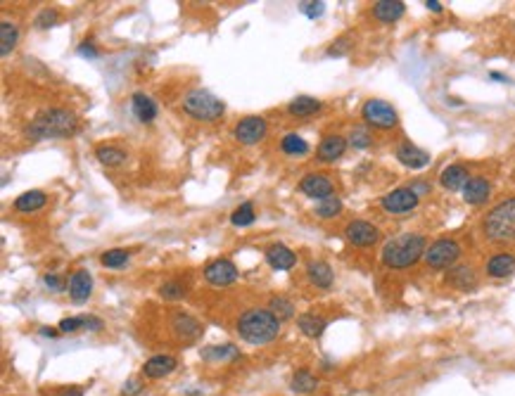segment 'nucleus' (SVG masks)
Instances as JSON below:
<instances>
[{"label": "nucleus", "mask_w": 515, "mask_h": 396, "mask_svg": "<svg viewBox=\"0 0 515 396\" xmlns=\"http://www.w3.org/2000/svg\"><path fill=\"white\" fill-rule=\"evenodd\" d=\"M84 330H93V332L103 330V320L96 316H84Z\"/></svg>", "instance_id": "obj_44"}, {"label": "nucleus", "mask_w": 515, "mask_h": 396, "mask_svg": "<svg viewBox=\"0 0 515 396\" xmlns=\"http://www.w3.org/2000/svg\"><path fill=\"white\" fill-rule=\"evenodd\" d=\"M397 159L406 169H423L430 164V154L425 150L416 147L413 143H404V145L397 147Z\"/></svg>", "instance_id": "obj_16"}, {"label": "nucleus", "mask_w": 515, "mask_h": 396, "mask_svg": "<svg viewBox=\"0 0 515 396\" xmlns=\"http://www.w3.org/2000/svg\"><path fill=\"white\" fill-rule=\"evenodd\" d=\"M79 330H84V316L65 318L60 323V332H79Z\"/></svg>", "instance_id": "obj_42"}, {"label": "nucleus", "mask_w": 515, "mask_h": 396, "mask_svg": "<svg viewBox=\"0 0 515 396\" xmlns=\"http://www.w3.org/2000/svg\"><path fill=\"white\" fill-rule=\"evenodd\" d=\"M280 318L268 309H249L237 318V335L249 344H268L278 337Z\"/></svg>", "instance_id": "obj_2"}, {"label": "nucleus", "mask_w": 515, "mask_h": 396, "mask_svg": "<svg viewBox=\"0 0 515 396\" xmlns=\"http://www.w3.org/2000/svg\"><path fill=\"white\" fill-rule=\"evenodd\" d=\"M297 325H299V330L304 332L306 337H311V339H316V337H321L323 335V330H325V320L321 316H316V313H301V316L297 318Z\"/></svg>", "instance_id": "obj_26"}, {"label": "nucleus", "mask_w": 515, "mask_h": 396, "mask_svg": "<svg viewBox=\"0 0 515 396\" xmlns=\"http://www.w3.org/2000/svg\"><path fill=\"white\" fill-rule=\"evenodd\" d=\"M340 211H342V199L335 197V194H330V197H325L316 204V216L321 218H335Z\"/></svg>", "instance_id": "obj_33"}, {"label": "nucleus", "mask_w": 515, "mask_h": 396, "mask_svg": "<svg viewBox=\"0 0 515 396\" xmlns=\"http://www.w3.org/2000/svg\"><path fill=\"white\" fill-rule=\"evenodd\" d=\"M138 392H141V382L138 380H129L124 385V394H138Z\"/></svg>", "instance_id": "obj_46"}, {"label": "nucleus", "mask_w": 515, "mask_h": 396, "mask_svg": "<svg viewBox=\"0 0 515 396\" xmlns=\"http://www.w3.org/2000/svg\"><path fill=\"white\" fill-rule=\"evenodd\" d=\"M159 294L164 299H183L185 297V287L181 285L178 280H169V282H164V285L159 287Z\"/></svg>", "instance_id": "obj_37"}, {"label": "nucleus", "mask_w": 515, "mask_h": 396, "mask_svg": "<svg viewBox=\"0 0 515 396\" xmlns=\"http://www.w3.org/2000/svg\"><path fill=\"white\" fill-rule=\"evenodd\" d=\"M204 280L214 287L233 285L237 280V268L230 259H214L204 266Z\"/></svg>", "instance_id": "obj_8"}, {"label": "nucleus", "mask_w": 515, "mask_h": 396, "mask_svg": "<svg viewBox=\"0 0 515 396\" xmlns=\"http://www.w3.org/2000/svg\"><path fill=\"white\" fill-rule=\"evenodd\" d=\"M266 261H268V266L275 268V271H290L294 263H297V254H294L290 247L278 242L266 249Z\"/></svg>", "instance_id": "obj_15"}, {"label": "nucleus", "mask_w": 515, "mask_h": 396, "mask_svg": "<svg viewBox=\"0 0 515 396\" xmlns=\"http://www.w3.org/2000/svg\"><path fill=\"white\" fill-rule=\"evenodd\" d=\"M17 39H20V31L12 22H3L0 24V55H10L12 48L17 46Z\"/></svg>", "instance_id": "obj_29"}, {"label": "nucleus", "mask_w": 515, "mask_h": 396, "mask_svg": "<svg viewBox=\"0 0 515 396\" xmlns=\"http://www.w3.org/2000/svg\"><path fill=\"white\" fill-rule=\"evenodd\" d=\"M363 119H366V124L375 126V128H394L399 124L397 110L385 103V100H368L363 105Z\"/></svg>", "instance_id": "obj_7"}, {"label": "nucleus", "mask_w": 515, "mask_h": 396, "mask_svg": "<svg viewBox=\"0 0 515 396\" xmlns=\"http://www.w3.org/2000/svg\"><path fill=\"white\" fill-rule=\"evenodd\" d=\"M425 256V237L416 232H404L399 237H392L382 247V263L387 268H408Z\"/></svg>", "instance_id": "obj_3"}, {"label": "nucleus", "mask_w": 515, "mask_h": 396, "mask_svg": "<svg viewBox=\"0 0 515 396\" xmlns=\"http://www.w3.org/2000/svg\"><path fill=\"white\" fill-rule=\"evenodd\" d=\"M449 282L458 290H470V287H475V273L473 268L468 266H461V268H454L449 275Z\"/></svg>", "instance_id": "obj_32"}, {"label": "nucleus", "mask_w": 515, "mask_h": 396, "mask_svg": "<svg viewBox=\"0 0 515 396\" xmlns=\"http://www.w3.org/2000/svg\"><path fill=\"white\" fill-rule=\"evenodd\" d=\"M299 190L306 194V197H311V199H325V197H330V194H335V187H332V180L328 178V176H323V173H309V176H304L301 178V183H299Z\"/></svg>", "instance_id": "obj_12"}, {"label": "nucleus", "mask_w": 515, "mask_h": 396, "mask_svg": "<svg viewBox=\"0 0 515 396\" xmlns=\"http://www.w3.org/2000/svg\"><path fill=\"white\" fill-rule=\"evenodd\" d=\"M79 128V119L74 112L62 107H48L36 114V119L27 126V136L31 140H53V138H69Z\"/></svg>", "instance_id": "obj_1"}, {"label": "nucleus", "mask_w": 515, "mask_h": 396, "mask_svg": "<svg viewBox=\"0 0 515 396\" xmlns=\"http://www.w3.org/2000/svg\"><path fill=\"white\" fill-rule=\"evenodd\" d=\"M254 218H256V213H254L252 202L240 204L233 213H230V223L233 225H249V223H254Z\"/></svg>", "instance_id": "obj_35"}, {"label": "nucleus", "mask_w": 515, "mask_h": 396, "mask_svg": "<svg viewBox=\"0 0 515 396\" xmlns=\"http://www.w3.org/2000/svg\"><path fill=\"white\" fill-rule=\"evenodd\" d=\"M487 273L492 278H508L515 273V256L513 254H494L487 261Z\"/></svg>", "instance_id": "obj_22"}, {"label": "nucleus", "mask_w": 515, "mask_h": 396, "mask_svg": "<svg viewBox=\"0 0 515 396\" xmlns=\"http://www.w3.org/2000/svg\"><path fill=\"white\" fill-rule=\"evenodd\" d=\"M131 110H133L138 121H143V124H150L157 117L155 100L145 95V93H133V98H131Z\"/></svg>", "instance_id": "obj_20"}, {"label": "nucleus", "mask_w": 515, "mask_h": 396, "mask_svg": "<svg viewBox=\"0 0 515 396\" xmlns=\"http://www.w3.org/2000/svg\"><path fill=\"white\" fill-rule=\"evenodd\" d=\"M58 396H84V392L79 387H69V389H62Z\"/></svg>", "instance_id": "obj_47"}, {"label": "nucleus", "mask_w": 515, "mask_h": 396, "mask_svg": "<svg viewBox=\"0 0 515 396\" xmlns=\"http://www.w3.org/2000/svg\"><path fill=\"white\" fill-rule=\"evenodd\" d=\"M468 180H470V173H468V169L463 164H449L442 173H439V183H442V187H447V190H451V192L463 190Z\"/></svg>", "instance_id": "obj_17"}, {"label": "nucleus", "mask_w": 515, "mask_h": 396, "mask_svg": "<svg viewBox=\"0 0 515 396\" xmlns=\"http://www.w3.org/2000/svg\"><path fill=\"white\" fill-rule=\"evenodd\" d=\"M299 12L306 15L309 20H316L325 12V3H299Z\"/></svg>", "instance_id": "obj_40"}, {"label": "nucleus", "mask_w": 515, "mask_h": 396, "mask_svg": "<svg viewBox=\"0 0 515 396\" xmlns=\"http://www.w3.org/2000/svg\"><path fill=\"white\" fill-rule=\"evenodd\" d=\"M370 140H373V138H370V133L366 128H361V126H356L354 131H351V136H349V145L351 147H356V150H366V147H370Z\"/></svg>", "instance_id": "obj_38"}, {"label": "nucleus", "mask_w": 515, "mask_h": 396, "mask_svg": "<svg viewBox=\"0 0 515 396\" xmlns=\"http://www.w3.org/2000/svg\"><path fill=\"white\" fill-rule=\"evenodd\" d=\"M425 261L430 268H451L454 263L461 259V244L456 240H437L425 249Z\"/></svg>", "instance_id": "obj_6"}, {"label": "nucleus", "mask_w": 515, "mask_h": 396, "mask_svg": "<svg viewBox=\"0 0 515 396\" xmlns=\"http://www.w3.org/2000/svg\"><path fill=\"white\" fill-rule=\"evenodd\" d=\"M237 349L233 344H223V347H209L204 351V358H216V361H223V358H235Z\"/></svg>", "instance_id": "obj_39"}, {"label": "nucleus", "mask_w": 515, "mask_h": 396, "mask_svg": "<svg viewBox=\"0 0 515 396\" xmlns=\"http://www.w3.org/2000/svg\"><path fill=\"white\" fill-rule=\"evenodd\" d=\"M321 107H323L321 100L309 98V95H299L287 105V110H290V114H294V117H311V114H316V112H321Z\"/></svg>", "instance_id": "obj_24"}, {"label": "nucleus", "mask_w": 515, "mask_h": 396, "mask_svg": "<svg viewBox=\"0 0 515 396\" xmlns=\"http://www.w3.org/2000/svg\"><path fill=\"white\" fill-rule=\"evenodd\" d=\"M41 335H43V337H55V335H58V330H53V328H43V330H41Z\"/></svg>", "instance_id": "obj_50"}, {"label": "nucleus", "mask_w": 515, "mask_h": 396, "mask_svg": "<svg viewBox=\"0 0 515 396\" xmlns=\"http://www.w3.org/2000/svg\"><path fill=\"white\" fill-rule=\"evenodd\" d=\"M91 292H93V278L88 271H77L69 278V297L77 301V304L88 301Z\"/></svg>", "instance_id": "obj_18"}, {"label": "nucleus", "mask_w": 515, "mask_h": 396, "mask_svg": "<svg viewBox=\"0 0 515 396\" xmlns=\"http://www.w3.org/2000/svg\"><path fill=\"white\" fill-rule=\"evenodd\" d=\"M96 157L100 159V164H105V166H119V164H124V159H126V152L119 147H112V145H103L96 150Z\"/></svg>", "instance_id": "obj_31"}, {"label": "nucleus", "mask_w": 515, "mask_h": 396, "mask_svg": "<svg viewBox=\"0 0 515 396\" xmlns=\"http://www.w3.org/2000/svg\"><path fill=\"white\" fill-rule=\"evenodd\" d=\"M404 12H406V5L401 3V0H378V3L373 5V15L385 24L397 22Z\"/></svg>", "instance_id": "obj_21"}, {"label": "nucleus", "mask_w": 515, "mask_h": 396, "mask_svg": "<svg viewBox=\"0 0 515 396\" xmlns=\"http://www.w3.org/2000/svg\"><path fill=\"white\" fill-rule=\"evenodd\" d=\"M46 192H41V190H29V192H24L20 194V197L15 199V209L17 211H24V213H29V211H36V209H41L43 204H46Z\"/></svg>", "instance_id": "obj_27"}, {"label": "nucleus", "mask_w": 515, "mask_h": 396, "mask_svg": "<svg viewBox=\"0 0 515 396\" xmlns=\"http://www.w3.org/2000/svg\"><path fill=\"white\" fill-rule=\"evenodd\" d=\"M306 275H309V280L316 287H321V290H328L332 285V268L325 261H311L309 266H306Z\"/></svg>", "instance_id": "obj_23"}, {"label": "nucleus", "mask_w": 515, "mask_h": 396, "mask_svg": "<svg viewBox=\"0 0 515 396\" xmlns=\"http://www.w3.org/2000/svg\"><path fill=\"white\" fill-rule=\"evenodd\" d=\"M425 8L432 10V12H442V3H437V0H428V3H425Z\"/></svg>", "instance_id": "obj_48"}, {"label": "nucleus", "mask_w": 515, "mask_h": 396, "mask_svg": "<svg viewBox=\"0 0 515 396\" xmlns=\"http://www.w3.org/2000/svg\"><path fill=\"white\" fill-rule=\"evenodd\" d=\"M58 10H43L41 12V15L39 17H36V27H39V29H48V27H53V24L55 22H58Z\"/></svg>", "instance_id": "obj_41"}, {"label": "nucleus", "mask_w": 515, "mask_h": 396, "mask_svg": "<svg viewBox=\"0 0 515 396\" xmlns=\"http://www.w3.org/2000/svg\"><path fill=\"white\" fill-rule=\"evenodd\" d=\"M489 194H492V185H489L487 178H482V176H470V180L463 187V199H466L468 204H485L489 199Z\"/></svg>", "instance_id": "obj_13"}, {"label": "nucleus", "mask_w": 515, "mask_h": 396, "mask_svg": "<svg viewBox=\"0 0 515 396\" xmlns=\"http://www.w3.org/2000/svg\"><path fill=\"white\" fill-rule=\"evenodd\" d=\"M43 282L50 287L53 292H65V280L60 278V275H55V273H48L46 278H43Z\"/></svg>", "instance_id": "obj_43"}, {"label": "nucleus", "mask_w": 515, "mask_h": 396, "mask_svg": "<svg viewBox=\"0 0 515 396\" xmlns=\"http://www.w3.org/2000/svg\"><path fill=\"white\" fill-rule=\"evenodd\" d=\"M280 150L285 154H290V157H301V154L309 152V143H306L304 138L297 136V133H287L280 140Z\"/></svg>", "instance_id": "obj_28"}, {"label": "nucleus", "mask_w": 515, "mask_h": 396, "mask_svg": "<svg viewBox=\"0 0 515 396\" xmlns=\"http://www.w3.org/2000/svg\"><path fill=\"white\" fill-rule=\"evenodd\" d=\"M235 140H240L242 145H256L266 136V119L263 117H245L237 121L233 131Z\"/></svg>", "instance_id": "obj_9"}, {"label": "nucleus", "mask_w": 515, "mask_h": 396, "mask_svg": "<svg viewBox=\"0 0 515 396\" xmlns=\"http://www.w3.org/2000/svg\"><path fill=\"white\" fill-rule=\"evenodd\" d=\"M344 235L354 247H373L380 240V230L368 221H351L344 228Z\"/></svg>", "instance_id": "obj_11"}, {"label": "nucleus", "mask_w": 515, "mask_h": 396, "mask_svg": "<svg viewBox=\"0 0 515 396\" xmlns=\"http://www.w3.org/2000/svg\"><path fill=\"white\" fill-rule=\"evenodd\" d=\"M100 263L105 268H122L129 263V251L126 249H107L103 256H100Z\"/></svg>", "instance_id": "obj_34"}, {"label": "nucleus", "mask_w": 515, "mask_h": 396, "mask_svg": "<svg viewBox=\"0 0 515 396\" xmlns=\"http://www.w3.org/2000/svg\"><path fill=\"white\" fill-rule=\"evenodd\" d=\"M344 150H347V138L342 136H328L321 140V145H318V159L325 161V164H330V161L340 159L344 154Z\"/></svg>", "instance_id": "obj_19"}, {"label": "nucleus", "mask_w": 515, "mask_h": 396, "mask_svg": "<svg viewBox=\"0 0 515 396\" xmlns=\"http://www.w3.org/2000/svg\"><path fill=\"white\" fill-rule=\"evenodd\" d=\"M183 112L193 119H200V121H216V119L223 117L226 105L214 93L204 91V88H195L183 98Z\"/></svg>", "instance_id": "obj_5"}, {"label": "nucleus", "mask_w": 515, "mask_h": 396, "mask_svg": "<svg viewBox=\"0 0 515 396\" xmlns=\"http://www.w3.org/2000/svg\"><path fill=\"white\" fill-rule=\"evenodd\" d=\"M174 330L178 332L183 339H195L200 332H202V325H200L193 316H188V313H176V316H174Z\"/></svg>", "instance_id": "obj_25"}, {"label": "nucleus", "mask_w": 515, "mask_h": 396, "mask_svg": "<svg viewBox=\"0 0 515 396\" xmlns=\"http://www.w3.org/2000/svg\"><path fill=\"white\" fill-rule=\"evenodd\" d=\"M290 387H292V392H297V394H309L318 387V380L309 373V370H297V373L292 375Z\"/></svg>", "instance_id": "obj_30"}, {"label": "nucleus", "mask_w": 515, "mask_h": 396, "mask_svg": "<svg viewBox=\"0 0 515 396\" xmlns=\"http://www.w3.org/2000/svg\"><path fill=\"white\" fill-rule=\"evenodd\" d=\"M482 230L492 242H515V197L496 204L482 221Z\"/></svg>", "instance_id": "obj_4"}, {"label": "nucleus", "mask_w": 515, "mask_h": 396, "mask_svg": "<svg viewBox=\"0 0 515 396\" xmlns=\"http://www.w3.org/2000/svg\"><path fill=\"white\" fill-rule=\"evenodd\" d=\"M176 366H178V361H176L174 356L169 354H159V356H152L145 361V366H143V375L150 377V380H159V377H167L171 375Z\"/></svg>", "instance_id": "obj_14"}, {"label": "nucleus", "mask_w": 515, "mask_h": 396, "mask_svg": "<svg viewBox=\"0 0 515 396\" xmlns=\"http://www.w3.org/2000/svg\"><path fill=\"white\" fill-rule=\"evenodd\" d=\"M418 199L420 197L411 190V187H397V190L387 192L380 204H382V209L389 213H406V211L416 209Z\"/></svg>", "instance_id": "obj_10"}, {"label": "nucleus", "mask_w": 515, "mask_h": 396, "mask_svg": "<svg viewBox=\"0 0 515 396\" xmlns=\"http://www.w3.org/2000/svg\"><path fill=\"white\" fill-rule=\"evenodd\" d=\"M411 190L416 192L418 197H420V194H423V192H428V190H430V185H425V183H418V185H413Z\"/></svg>", "instance_id": "obj_49"}, {"label": "nucleus", "mask_w": 515, "mask_h": 396, "mask_svg": "<svg viewBox=\"0 0 515 396\" xmlns=\"http://www.w3.org/2000/svg\"><path fill=\"white\" fill-rule=\"evenodd\" d=\"M79 55H81V58H91V60H96V58H98V50L93 48V43H81Z\"/></svg>", "instance_id": "obj_45"}, {"label": "nucleus", "mask_w": 515, "mask_h": 396, "mask_svg": "<svg viewBox=\"0 0 515 396\" xmlns=\"http://www.w3.org/2000/svg\"><path fill=\"white\" fill-rule=\"evenodd\" d=\"M268 311L273 313L275 318L285 320V318H292L294 316V306L292 301H287L285 297H273L271 299V306H268Z\"/></svg>", "instance_id": "obj_36"}]
</instances>
